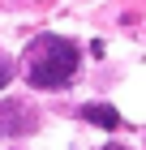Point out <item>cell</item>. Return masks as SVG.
<instances>
[{"label":"cell","mask_w":146,"mask_h":150,"mask_svg":"<svg viewBox=\"0 0 146 150\" xmlns=\"http://www.w3.org/2000/svg\"><path fill=\"white\" fill-rule=\"evenodd\" d=\"M78 60H82V52L69 43V39H60V35H39V39L30 43V52H26V81L39 86V90H60V86L73 81Z\"/></svg>","instance_id":"obj_1"},{"label":"cell","mask_w":146,"mask_h":150,"mask_svg":"<svg viewBox=\"0 0 146 150\" xmlns=\"http://www.w3.org/2000/svg\"><path fill=\"white\" fill-rule=\"evenodd\" d=\"M30 129H34V112L26 103H0V137L30 133Z\"/></svg>","instance_id":"obj_2"},{"label":"cell","mask_w":146,"mask_h":150,"mask_svg":"<svg viewBox=\"0 0 146 150\" xmlns=\"http://www.w3.org/2000/svg\"><path fill=\"white\" fill-rule=\"evenodd\" d=\"M82 120H90V125H99V129H116L120 125V112L112 103H86L82 107Z\"/></svg>","instance_id":"obj_3"},{"label":"cell","mask_w":146,"mask_h":150,"mask_svg":"<svg viewBox=\"0 0 146 150\" xmlns=\"http://www.w3.org/2000/svg\"><path fill=\"white\" fill-rule=\"evenodd\" d=\"M9 77H13V69H9V64H4V60H0V90L9 86Z\"/></svg>","instance_id":"obj_4"},{"label":"cell","mask_w":146,"mask_h":150,"mask_svg":"<svg viewBox=\"0 0 146 150\" xmlns=\"http://www.w3.org/2000/svg\"><path fill=\"white\" fill-rule=\"evenodd\" d=\"M108 150H129V146H116V142H112V146H108Z\"/></svg>","instance_id":"obj_5"}]
</instances>
